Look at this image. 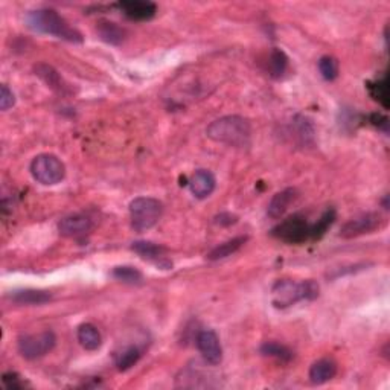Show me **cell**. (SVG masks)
<instances>
[{
  "instance_id": "cell-30",
  "label": "cell",
  "mask_w": 390,
  "mask_h": 390,
  "mask_svg": "<svg viewBox=\"0 0 390 390\" xmlns=\"http://www.w3.org/2000/svg\"><path fill=\"white\" fill-rule=\"evenodd\" d=\"M238 216L232 214H220L219 216H215V223L220 224V226H230V224L236 223Z\"/></svg>"
},
{
  "instance_id": "cell-6",
  "label": "cell",
  "mask_w": 390,
  "mask_h": 390,
  "mask_svg": "<svg viewBox=\"0 0 390 390\" xmlns=\"http://www.w3.org/2000/svg\"><path fill=\"white\" fill-rule=\"evenodd\" d=\"M272 235L284 243L302 244L311 238V224L302 215H292L273 228Z\"/></svg>"
},
{
  "instance_id": "cell-16",
  "label": "cell",
  "mask_w": 390,
  "mask_h": 390,
  "mask_svg": "<svg viewBox=\"0 0 390 390\" xmlns=\"http://www.w3.org/2000/svg\"><path fill=\"white\" fill-rule=\"evenodd\" d=\"M337 373V363L333 358H320L310 367V381L313 384H325Z\"/></svg>"
},
{
  "instance_id": "cell-28",
  "label": "cell",
  "mask_w": 390,
  "mask_h": 390,
  "mask_svg": "<svg viewBox=\"0 0 390 390\" xmlns=\"http://www.w3.org/2000/svg\"><path fill=\"white\" fill-rule=\"evenodd\" d=\"M14 104H16V98H14V93L8 89V86H2L0 87V110L6 111L8 109H11Z\"/></svg>"
},
{
  "instance_id": "cell-22",
  "label": "cell",
  "mask_w": 390,
  "mask_h": 390,
  "mask_svg": "<svg viewBox=\"0 0 390 390\" xmlns=\"http://www.w3.org/2000/svg\"><path fill=\"white\" fill-rule=\"evenodd\" d=\"M261 354L266 357H272L281 363H288L292 358V352L287 346L276 342H266L261 346Z\"/></svg>"
},
{
  "instance_id": "cell-12",
  "label": "cell",
  "mask_w": 390,
  "mask_h": 390,
  "mask_svg": "<svg viewBox=\"0 0 390 390\" xmlns=\"http://www.w3.org/2000/svg\"><path fill=\"white\" fill-rule=\"evenodd\" d=\"M118 8L124 12L125 17L136 21L153 19L157 12V6L147 0H127V2L118 3Z\"/></svg>"
},
{
  "instance_id": "cell-23",
  "label": "cell",
  "mask_w": 390,
  "mask_h": 390,
  "mask_svg": "<svg viewBox=\"0 0 390 390\" xmlns=\"http://www.w3.org/2000/svg\"><path fill=\"white\" fill-rule=\"evenodd\" d=\"M140 351L139 348L136 346H129V348H125L122 349L119 354L116 355V367L121 372H125V371H129L131 369V367L136 364L139 360H140Z\"/></svg>"
},
{
  "instance_id": "cell-1",
  "label": "cell",
  "mask_w": 390,
  "mask_h": 390,
  "mask_svg": "<svg viewBox=\"0 0 390 390\" xmlns=\"http://www.w3.org/2000/svg\"><path fill=\"white\" fill-rule=\"evenodd\" d=\"M209 139L230 147H245L252 136L250 122L243 116H224L207 127Z\"/></svg>"
},
{
  "instance_id": "cell-15",
  "label": "cell",
  "mask_w": 390,
  "mask_h": 390,
  "mask_svg": "<svg viewBox=\"0 0 390 390\" xmlns=\"http://www.w3.org/2000/svg\"><path fill=\"white\" fill-rule=\"evenodd\" d=\"M34 72L37 77H39L50 90H54L55 93L67 95L71 92L69 86L66 84L64 80L62 78V75H59L52 66L46 63H40L34 67Z\"/></svg>"
},
{
  "instance_id": "cell-17",
  "label": "cell",
  "mask_w": 390,
  "mask_h": 390,
  "mask_svg": "<svg viewBox=\"0 0 390 390\" xmlns=\"http://www.w3.org/2000/svg\"><path fill=\"white\" fill-rule=\"evenodd\" d=\"M11 301L17 305H43L52 301L50 292L43 290H17L11 295Z\"/></svg>"
},
{
  "instance_id": "cell-20",
  "label": "cell",
  "mask_w": 390,
  "mask_h": 390,
  "mask_svg": "<svg viewBox=\"0 0 390 390\" xmlns=\"http://www.w3.org/2000/svg\"><path fill=\"white\" fill-rule=\"evenodd\" d=\"M247 243V236H236V238H232L229 241L223 243L220 245H216L214 250L209 252L207 254V259L209 261H219V259H224L230 257V254H234L235 252H238L241 247Z\"/></svg>"
},
{
  "instance_id": "cell-13",
  "label": "cell",
  "mask_w": 390,
  "mask_h": 390,
  "mask_svg": "<svg viewBox=\"0 0 390 390\" xmlns=\"http://www.w3.org/2000/svg\"><path fill=\"white\" fill-rule=\"evenodd\" d=\"M216 180L211 171L198 169L194 172V176L189 180V189L195 198L203 200L207 198L215 189Z\"/></svg>"
},
{
  "instance_id": "cell-8",
  "label": "cell",
  "mask_w": 390,
  "mask_h": 390,
  "mask_svg": "<svg viewBox=\"0 0 390 390\" xmlns=\"http://www.w3.org/2000/svg\"><path fill=\"white\" fill-rule=\"evenodd\" d=\"M382 224H384V220H382V216L377 212L360 215L357 219H352L348 223L343 224V228L340 230V236L355 238L364 234H372L373 230L380 229Z\"/></svg>"
},
{
  "instance_id": "cell-19",
  "label": "cell",
  "mask_w": 390,
  "mask_h": 390,
  "mask_svg": "<svg viewBox=\"0 0 390 390\" xmlns=\"http://www.w3.org/2000/svg\"><path fill=\"white\" fill-rule=\"evenodd\" d=\"M78 342L81 346L87 351H96L101 348L102 344V337L101 333L98 331V328L92 324H82L78 328Z\"/></svg>"
},
{
  "instance_id": "cell-3",
  "label": "cell",
  "mask_w": 390,
  "mask_h": 390,
  "mask_svg": "<svg viewBox=\"0 0 390 390\" xmlns=\"http://www.w3.org/2000/svg\"><path fill=\"white\" fill-rule=\"evenodd\" d=\"M319 284L311 279L295 282L290 279L277 281L272 288V304L275 308H288L301 301H314L319 297Z\"/></svg>"
},
{
  "instance_id": "cell-5",
  "label": "cell",
  "mask_w": 390,
  "mask_h": 390,
  "mask_svg": "<svg viewBox=\"0 0 390 390\" xmlns=\"http://www.w3.org/2000/svg\"><path fill=\"white\" fill-rule=\"evenodd\" d=\"M31 174L37 182L52 186L62 182L66 176V167L54 154H39L31 162Z\"/></svg>"
},
{
  "instance_id": "cell-18",
  "label": "cell",
  "mask_w": 390,
  "mask_h": 390,
  "mask_svg": "<svg viewBox=\"0 0 390 390\" xmlns=\"http://www.w3.org/2000/svg\"><path fill=\"white\" fill-rule=\"evenodd\" d=\"M98 37L107 44H113V46H119L125 40V29H122L119 25L113 24L109 20H101L96 26Z\"/></svg>"
},
{
  "instance_id": "cell-7",
  "label": "cell",
  "mask_w": 390,
  "mask_h": 390,
  "mask_svg": "<svg viewBox=\"0 0 390 390\" xmlns=\"http://www.w3.org/2000/svg\"><path fill=\"white\" fill-rule=\"evenodd\" d=\"M57 337L52 331H41L21 337L19 342V352L26 360H37L55 348Z\"/></svg>"
},
{
  "instance_id": "cell-9",
  "label": "cell",
  "mask_w": 390,
  "mask_h": 390,
  "mask_svg": "<svg viewBox=\"0 0 390 390\" xmlns=\"http://www.w3.org/2000/svg\"><path fill=\"white\" fill-rule=\"evenodd\" d=\"M197 348L205 362L211 366H219L223 360V348L219 335L211 329L200 331L197 335Z\"/></svg>"
},
{
  "instance_id": "cell-27",
  "label": "cell",
  "mask_w": 390,
  "mask_h": 390,
  "mask_svg": "<svg viewBox=\"0 0 390 390\" xmlns=\"http://www.w3.org/2000/svg\"><path fill=\"white\" fill-rule=\"evenodd\" d=\"M371 95L377 100L378 102H381V106L387 109L389 107V87H387V80L382 78L381 81H377L375 84H371Z\"/></svg>"
},
{
  "instance_id": "cell-26",
  "label": "cell",
  "mask_w": 390,
  "mask_h": 390,
  "mask_svg": "<svg viewBox=\"0 0 390 390\" xmlns=\"http://www.w3.org/2000/svg\"><path fill=\"white\" fill-rule=\"evenodd\" d=\"M319 71L326 81H334L339 77V62L331 55H325L319 59Z\"/></svg>"
},
{
  "instance_id": "cell-29",
  "label": "cell",
  "mask_w": 390,
  "mask_h": 390,
  "mask_svg": "<svg viewBox=\"0 0 390 390\" xmlns=\"http://www.w3.org/2000/svg\"><path fill=\"white\" fill-rule=\"evenodd\" d=\"M2 382H3V386L8 389V390H16V389H21L25 384H24V381L20 380V377L17 373H14V372H6L3 373V377H2Z\"/></svg>"
},
{
  "instance_id": "cell-10",
  "label": "cell",
  "mask_w": 390,
  "mask_h": 390,
  "mask_svg": "<svg viewBox=\"0 0 390 390\" xmlns=\"http://www.w3.org/2000/svg\"><path fill=\"white\" fill-rule=\"evenodd\" d=\"M131 250L138 253L142 259L154 262L160 268L168 270L172 267V262L167 258V249L159 244H154L151 241H134L131 244Z\"/></svg>"
},
{
  "instance_id": "cell-11",
  "label": "cell",
  "mask_w": 390,
  "mask_h": 390,
  "mask_svg": "<svg viewBox=\"0 0 390 390\" xmlns=\"http://www.w3.org/2000/svg\"><path fill=\"white\" fill-rule=\"evenodd\" d=\"M58 230L66 238L86 236L92 230V220L84 214H73L58 223Z\"/></svg>"
},
{
  "instance_id": "cell-14",
  "label": "cell",
  "mask_w": 390,
  "mask_h": 390,
  "mask_svg": "<svg viewBox=\"0 0 390 390\" xmlns=\"http://www.w3.org/2000/svg\"><path fill=\"white\" fill-rule=\"evenodd\" d=\"M297 197H299V194L295 187H287V189L275 194L273 198L270 200V203H268L267 215L273 220L281 219V216H284L285 212L288 211L290 206L297 200Z\"/></svg>"
},
{
  "instance_id": "cell-4",
  "label": "cell",
  "mask_w": 390,
  "mask_h": 390,
  "mask_svg": "<svg viewBox=\"0 0 390 390\" xmlns=\"http://www.w3.org/2000/svg\"><path fill=\"white\" fill-rule=\"evenodd\" d=\"M163 214V205L153 197H138L130 203L131 228L142 234L154 228Z\"/></svg>"
},
{
  "instance_id": "cell-25",
  "label": "cell",
  "mask_w": 390,
  "mask_h": 390,
  "mask_svg": "<svg viewBox=\"0 0 390 390\" xmlns=\"http://www.w3.org/2000/svg\"><path fill=\"white\" fill-rule=\"evenodd\" d=\"M335 221V211L334 209H328V211L320 216L316 224H311V239H319L326 234V230L333 226Z\"/></svg>"
},
{
  "instance_id": "cell-24",
  "label": "cell",
  "mask_w": 390,
  "mask_h": 390,
  "mask_svg": "<svg viewBox=\"0 0 390 390\" xmlns=\"http://www.w3.org/2000/svg\"><path fill=\"white\" fill-rule=\"evenodd\" d=\"M111 275H113V277H116L118 281H121L124 284H130V285H138L144 281V276H142L139 270L131 266L116 267L113 272H111Z\"/></svg>"
},
{
  "instance_id": "cell-21",
  "label": "cell",
  "mask_w": 390,
  "mask_h": 390,
  "mask_svg": "<svg viewBox=\"0 0 390 390\" xmlns=\"http://www.w3.org/2000/svg\"><path fill=\"white\" fill-rule=\"evenodd\" d=\"M268 73L270 77L277 80V78H282L284 73L287 72V67H288V57L285 55V52L281 49H273L270 52V57H268Z\"/></svg>"
},
{
  "instance_id": "cell-2",
  "label": "cell",
  "mask_w": 390,
  "mask_h": 390,
  "mask_svg": "<svg viewBox=\"0 0 390 390\" xmlns=\"http://www.w3.org/2000/svg\"><path fill=\"white\" fill-rule=\"evenodd\" d=\"M28 26L37 32L54 35L71 43H82V34L72 28L55 10H37L28 14Z\"/></svg>"
}]
</instances>
